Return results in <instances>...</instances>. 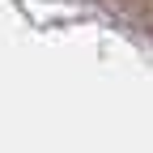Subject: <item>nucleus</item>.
Instances as JSON below:
<instances>
[{
	"label": "nucleus",
	"instance_id": "obj_1",
	"mask_svg": "<svg viewBox=\"0 0 153 153\" xmlns=\"http://www.w3.org/2000/svg\"><path fill=\"white\" fill-rule=\"evenodd\" d=\"M149 4H153V0H149Z\"/></svg>",
	"mask_w": 153,
	"mask_h": 153
}]
</instances>
